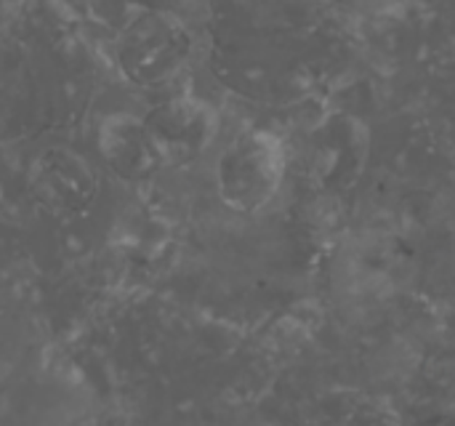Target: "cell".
<instances>
[{"label":"cell","mask_w":455,"mask_h":426,"mask_svg":"<svg viewBox=\"0 0 455 426\" xmlns=\"http://www.w3.org/2000/svg\"><path fill=\"white\" fill-rule=\"evenodd\" d=\"M144 125L160 168L195 163L216 136V115L192 96H176L157 104L144 117Z\"/></svg>","instance_id":"obj_4"},{"label":"cell","mask_w":455,"mask_h":426,"mask_svg":"<svg viewBox=\"0 0 455 426\" xmlns=\"http://www.w3.org/2000/svg\"><path fill=\"white\" fill-rule=\"evenodd\" d=\"M285 147L275 133L264 128L245 131L221 152L216 187L227 208L237 213H256L275 200L285 179Z\"/></svg>","instance_id":"obj_1"},{"label":"cell","mask_w":455,"mask_h":426,"mask_svg":"<svg viewBox=\"0 0 455 426\" xmlns=\"http://www.w3.org/2000/svg\"><path fill=\"white\" fill-rule=\"evenodd\" d=\"M99 152L112 173L136 181L160 168L147 125L136 115L115 112L99 128Z\"/></svg>","instance_id":"obj_5"},{"label":"cell","mask_w":455,"mask_h":426,"mask_svg":"<svg viewBox=\"0 0 455 426\" xmlns=\"http://www.w3.org/2000/svg\"><path fill=\"white\" fill-rule=\"evenodd\" d=\"M192 37L187 27L163 11H141L117 35V64L139 88L168 83L189 59Z\"/></svg>","instance_id":"obj_2"},{"label":"cell","mask_w":455,"mask_h":426,"mask_svg":"<svg viewBox=\"0 0 455 426\" xmlns=\"http://www.w3.org/2000/svg\"><path fill=\"white\" fill-rule=\"evenodd\" d=\"M29 195L51 216L77 219L91 211L99 195V179L83 155L51 147L29 168Z\"/></svg>","instance_id":"obj_3"}]
</instances>
